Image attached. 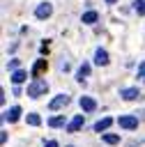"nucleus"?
Masks as SVG:
<instances>
[{
	"label": "nucleus",
	"instance_id": "obj_2",
	"mask_svg": "<svg viewBox=\"0 0 145 147\" xmlns=\"http://www.w3.org/2000/svg\"><path fill=\"white\" fill-rule=\"evenodd\" d=\"M117 124H120L122 129H138V117H133V115H122V117L117 119Z\"/></svg>",
	"mask_w": 145,
	"mask_h": 147
},
{
	"label": "nucleus",
	"instance_id": "obj_12",
	"mask_svg": "<svg viewBox=\"0 0 145 147\" xmlns=\"http://www.w3.org/2000/svg\"><path fill=\"white\" fill-rule=\"evenodd\" d=\"M110 124H113V119H110V117H104V119H99V122L94 124V131H99V133H101V131H106Z\"/></svg>",
	"mask_w": 145,
	"mask_h": 147
},
{
	"label": "nucleus",
	"instance_id": "obj_5",
	"mask_svg": "<svg viewBox=\"0 0 145 147\" xmlns=\"http://www.w3.org/2000/svg\"><path fill=\"white\" fill-rule=\"evenodd\" d=\"M120 94H122L124 101H136V99H140V90H138V87H124Z\"/></svg>",
	"mask_w": 145,
	"mask_h": 147
},
{
	"label": "nucleus",
	"instance_id": "obj_18",
	"mask_svg": "<svg viewBox=\"0 0 145 147\" xmlns=\"http://www.w3.org/2000/svg\"><path fill=\"white\" fill-rule=\"evenodd\" d=\"M133 9H136V14H140V16H145V0H138V2L133 5Z\"/></svg>",
	"mask_w": 145,
	"mask_h": 147
},
{
	"label": "nucleus",
	"instance_id": "obj_16",
	"mask_svg": "<svg viewBox=\"0 0 145 147\" xmlns=\"http://www.w3.org/2000/svg\"><path fill=\"white\" fill-rule=\"evenodd\" d=\"M104 142H108V145H117V142H120V136H117V133H104Z\"/></svg>",
	"mask_w": 145,
	"mask_h": 147
},
{
	"label": "nucleus",
	"instance_id": "obj_13",
	"mask_svg": "<svg viewBox=\"0 0 145 147\" xmlns=\"http://www.w3.org/2000/svg\"><path fill=\"white\" fill-rule=\"evenodd\" d=\"M25 78H28V74H25L23 69H16V71L12 74V80H14V85H18V83H23Z\"/></svg>",
	"mask_w": 145,
	"mask_h": 147
},
{
	"label": "nucleus",
	"instance_id": "obj_17",
	"mask_svg": "<svg viewBox=\"0 0 145 147\" xmlns=\"http://www.w3.org/2000/svg\"><path fill=\"white\" fill-rule=\"evenodd\" d=\"M28 124H32V126H37V124H41V117H39L37 113H30V115H28Z\"/></svg>",
	"mask_w": 145,
	"mask_h": 147
},
{
	"label": "nucleus",
	"instance_id": "obj_8",
	"mask_svg": "<svg viewBox=\"0 0 145 147\" xmlns=\"http://www.w3.org/2000/svg\"><path fill=\"white\" fill-rule=\"evenodd\" d=\"M81 108H83L85 113H92V110L97 108V101H94L92 96H81Z\"/></svg>",
	"mask_w": 145,
	"mask_h": 147
},
{
	"label": "nucleus",
	"instance_id": "obj_19",
	"mask_svg": "<svg viewBox=\"0 0 145 147\" xmlns=\"http://www.w3.org/2000/svg\"><path fill=\"white\" fill-rule=\"evenodd\" d=\"M9 69L16 71V69H18V60H9Z\"/></svg>",
	"mask_w": 145,
	"mask_h": 147
},
{
	"label": "nucleus",
	"instance_id": "obj_1",
	"mask_svg": "<svg viewBox=\"0 0 145 147\" xmlns=\"http://www.w3.org/2000/svg\"><path fill=\"white\" fill-rule=\"evenodd\" d=\"M46 92H48V83L41 80V78H35V80L28 85V96H32V99H37V96H41V94H46Z\"/></svg>",
	"mask_w": 145,
	"mask_h": 147
},
{
	"label": "nucleus",
	"instance_id": "obj_9",
	"mask_svg": "<svg viewBox=\"0 0 145 147\" xmlns=\"http://www.w3.org/2000/svg\"><path fill=\"white\" fill-rule=\"evenodd\" d=\"M18 117H21V108H18V106H12V108L7 110V115H5V119H9L12 124L18 122Z\"/></svg>",
	"mask_w": 145,
	"mask_h": 147
},
{
	"label": "nucleus",
	"instance_id": "obj_11",
	"mask_svg": "<svg viewBox=\"0 0 145 147\" xmlns=\"http://www.w3.org/2000/svg\"><path fill=\"white\" fill-rule=\"evenodd\" d=\"M97 21H99V16H97V11H92V9L83 14V23H85V25H92V23H97Z\"/></svg>",
	"mask_w": 145,
	"mask_h": 147
},
{
	"label": "nucleus",
	"instance_id": "obj_6",
	"mask_svg": "<svg viewBox=\"0 0 145 147\" xmlns=\"http://www.w3.org/2000/svg\"><path fill=\"white\" fill-rule=\"evenodd\" d=\"M83 124H85L83 115H76V117H74V119L67 124V131H69V133H76V131H81V126H83Z\"/></svg>",
	"mask_w": 145,
	"mask_h": 147
},
{
	"label": "nucleus",
	"instance_id": "obj_10",
	"mask_svg": "<svg viewBox=\"0 0 145 147\" xmlns=\"http://www.w3.org/2000/svg\"><path fill=\"white\" fill-rule=\"evenodd\" d=\"M44 69H46V60H44V57H39V60L35 62V67H32V76H35V78H39V74H41Z\"/></svg>",
	"mask_w": 145,
	"mask_h": 147
},
{
	"label": "nucleus",
	"instance_id": "obj_21",
	"mask_svg": "<svg viewBox=\"0 0 145 147\" xmlns=\"http://www.w3.org/2000/svg\"><path fill=\"white\" fill-rule=\"evenodd\" d=\"M138 71H140V74L145 76V62H140V64H138Z\"/></svg>",
	"mask_w": 145,
	"mask_h": 147
},
{
	"label": "nucleus",
	"instance_id": "obj_3",
	"mask_svg": "<svg viewBox=\"0 0 145 147\" xmlns=\"http://www.w3.org/2000/svg\"><path fill=\"white\" fill-rule=\"evenodd\" d=\"M67 103H69V94H58L55 99H51L48 108H51V110H58V108H64Z\"/></svg>",
	"mask_w": 145,
	"mask_h": 147
},
{
	"label": "nucleus",
	"instance_id": "obj_23",
	"mask_svg": "<svg viewBox=\"0 0 145 147\" xmlns=\"http://www.w3.org/2000/svg\"><path fill=\"white\" fill-rule=\"evenodd\" d=\"M69 147H71V145H69Z\"/></svg>",
	"mask_w": 145,
	"mask_h": 147
},
{
	"label": "nucleus",
	"instance_id": "obj_22",
	"mask_svg": "<svg viewBox=\"0 0 145 147\" xmlns=\"http://www.w3.org/2000/svg\"><path fill=\"white\" fill-rule=\"evenodd\" d=\"M106 2H110V5H113V2H117V0H106Z\"/></svg>",
	"mask_w": 145,
	"mask_h": 147
},
{
	"label": "nucleus",
	"instance_id": "obj_14",
	"mask_svg": "<svg viewBox=\"0 0 145 147\" xmlns=\"http://www.w3.org/2000/svg\"><path fill=\"white\" fill-rule=\"evenodd\" d=\"M64 124H67V122H64L62 115H55V117L48 119V126H53V129H60V126H64Z\"/></svg>",
	"mask_w": 145,
	"mask_h": 147
},
{
	"label": "nucleus",
	"instance_id": "obj_4",
	"mask_svg": "<svg viewBox=\"0 0 145 147\" xmlns=\"http://www.w3.org/2000/svg\"><path fill=\"white\" fill-rule=\"evenodd\" d=\"M53 14V7H51V2H41L37 9H35V16L37 18H48Z\"/></svg>",
	"mask_w": 145,
	"mask_h": 147
},
{
	"label": "nucleus",
	"instance_id": "obj_15",
	"mask_svg": "<svg viewBox=\"0 0 145 147\" xmlns=\"http://www.w3.org/2000/svg\"><path fill=\"white\" fill-rule=\"evenodd\" d=\"M85 76H90V64H87V62H83V64L78 67V76H76V78H78V80H83Z\"/></svg>",
	"mask_w": 145,
	"mask_h": 147
},
{
	"label": "nucleus",
	"instance_id": "obj_7",
	"mask_svg": "<svg viewBox=\"0 0 145 147\" xmlns=\"http://www.w3.org/2000/svg\"><path fill=\"white\" fill-rule=\"evenodd\" d=\"M94 64H99V67H106V64H108V53H106L104 48H97V53H94Z\"/></svg>",
	"mask_w": 145,
	"mask_h": 147
},
{
	"label": "nucleus",
	"instance_id": "obj_20",
	"mask_svg": "<svg viewBox=\"0 0 145 147\" xmlns=\"http://www.w3.org/2000/svg\"><path fill=\"white\" fill-rule=\"evenodd\" d=\"M44 147H58V142H55V140H46V142H44Z\"/></svg>",
	"mask_w": 145,
	"mask_h": 147
}]
</instances>
